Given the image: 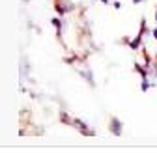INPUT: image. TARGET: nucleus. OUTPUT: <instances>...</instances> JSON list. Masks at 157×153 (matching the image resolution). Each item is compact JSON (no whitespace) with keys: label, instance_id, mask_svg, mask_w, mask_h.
<instances>
[{"label":"nucleus","instance_id":"nucleus-4","mask_svg":"<svg viewBox=\"0 0 157 153\" xmlns=\"http://www.w3.org/2000/svg\"><path fill=\"white\" fill-rule=\"evenodd\" d=\"M133 2H135V4H140V2H142V0H133Z\"/></svg>","mask_w":157,"mask_h":153},{"label":"nucleus","instance_id":"nucleus-1","mask_svg":"<svg viewBox=\"0 0 157 153\" xmlns=\"http://www.w3.org/2000/svg\"><path fill=\"white\" fill-rule=\"evenodd\" d=\"M140 37H142V35L139 34V35H136L135 39H133V41L129 43V47H131V49H139V47H140Z\"/></svg>","mask_w":157,"mask_h":153},{"label":"nucleus","instance_id":"nucleus-3","mask_svg":"<svg viewBox=\"0 0 157 153\" xmlns=\"http://www.w3.org/2000/svg\"><path fill=\"white\" fill-rule=\"evenodd\" d=\"M153 37H155V39H157V28L153 30Z\"/></svg>","mask_w":157,"mask_h":153},{"label":"nucleus","instance_id":"nucleus-2","mask_svg":"<svg viewBox=\"0 0 157 153\" xmlns=\"http://www.w3.org/2000/svg\"><path fill=\"white\" fill-rule=\"evenodd\" d=\"M52 24H54V26H56L58 30H60V28H62V23H60V21H58V19H52Z\"/></svg>","mask_w":157,"mask_h":153},{"label":"nucleus","instance_id":"nucleus-5","mask_svg":"<svg viewBox=\"0 0 157 153\" xmlns=\"http://www.w3.org/2000/svg\"><path fill=\"white\" fill-rule=\"evenodd\" d=\"M101 2H105V4H107V2H109V0H101Z\"/></svg>","mask_w":157,"mask_h":153}]
</instances>
